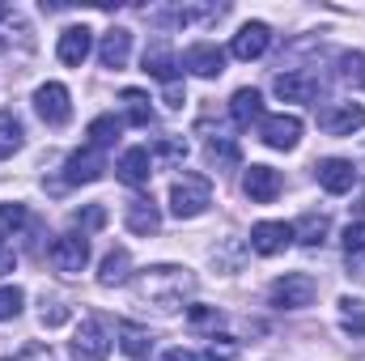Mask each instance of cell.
Masks as SVG:
<instances>
[{"instance_id": "obj_1", "label": "cell", "mask_w": 365, "mask_h": 361, "mask_svg": "<svg viewBox=\"0 0 365 361\" xmlns=\"http://www.w3.org/2000/svg\"><path fill=\"white\" fill-rule=\"evenodd\" d=\"M268 298H272V306H280V310H306L319 298V280L310 272H284V276L272 280Z\"/></svg>"}, {"instance_id": "obj_2", "label": "cell", "mask_w": 365, "mask_h": 361, "mask_svg": "<svg viewBox=\"0 0 365 361\" xmlns=\"http://www.w3.org/2000/svg\"><path fill=\"white\" fill-rule=\"evenodd\" d=\"M208 204H212V183L204 175H182L170 187V213L175 217H200Z\"/></svg>"}, {"instance_id": "obj_3", "label": "cell", "mask_w": 365, "mask_h": 361, "mask_svg": "<svg viewBox=\"0 0 365 361\" xmlns=\"http://www.w3.org/2000/svg\"><path fill=\"white\" fill-rule=\"evenodd\" d=\"M47 260H51L56 272L73 276V272H81L86 264H90V238H86V234H60V238L51 243Z\"/></svg>"}, {"instance_id": "obj_4", "label": "cell", "mask_w": 365, "mask_h": 361, "mask_svg": "<svg viewBox=\"0 0 365 361\" xmlns=\"http://www.w3.org/2000/svg\"><path fill=\"white\" fill-rule=\"evenodd\" d=\"M34 111H38V119H43V123L64 128V123L73 119V98H68V90H64L60 81H47V86H38V90H34Z\"/></svg>"}, {"instance_id": "obj_5", "label": "cell", "mask_w": 365, "mask_h": 361, "mask_svg": "<svg viewBox=\"0 0 365 361\" xmlns=\"http://www.w3.org/2000/svg\"><path fill=\"white\" fill-rule=\"evenodd\" d=\"M73 357L77 361H106L110 353V336H106V327L98 323V319H86L81 327H77V336H73Z\"/></svg>"}, {"instance_id": "obj_6", "label": "cell", "mask_w": 365, "mask_h": 361, "mask_svg": "<svg viewBox=\"0 0 365 361\" xmlns=\"http://www.w3.org/2000/svg\"><path fill=\"white\" fill-rule=\"evenodd\" d=\"M259 141L268 149H293L302 141V119L297 115H264L259 119Z\"/></svg>"}, {"instance_id": "obj_7", "label": "cell", "mask_w": 365, "mask_h": 361, "mask_svg": "<svg viewBox=\"0 0 365 361\" xmlns=\"http://www.w3.org/2000/svg\"><path fill=\"white\" fill-rule=\"evenodd\" d=\"M102 175H106V158L93 145L68 153V162H64V183H98Z\"/></svg>"}, {"instance_id": "obj_8", "label": "cell", "mask_w": 365, "mask_h": 361, "mask_svg": "<svg viewBox=\"0 0 365 361\" xmlns=\"http://www.w3.org/2000/svg\"><path fill=\"white\" fill-rule=\"evenodd\" d=\"M319 128H323L327 136H353L357 128H365V106H357V102L327 106V111L319 115Z\"/></svg>"}, {"instance_id": "obj_9", "label": "cell", "mask_w": 365, "mask_h": 361, "mask_svg": "<svg viewBox=\"0 0 365 361\" xmlns=\"http://www.w3.org/2000/svg\"><path fill=\"white\" fill-rule=\"evenodd\" d=\"M182 68L195 77H221L225 73V51L217 43H191L182 51Z\"/></svg>"}, {"instance_id": "obj_10", "label": "cell", "mask_w": 365, "mask_h": 361, "mask_svg": "<svg viewBox=\"0 0 365 361\" xmlns=\"http://www.w3.org/2000/svg\"><path fill=\"white\" fill-rule=\"evenodd\" d=\"M314 171H319V187L331 191V195H344V191H353V183H357V166H353L349 158H323Z\"/></svg>"}, {"instance_id": "obj_11", "label": "cell", "mask_w": 365, "mask_h": 361, "mask_svg": "<svg viewBox=\"0 0 365 361\" xmlns=\"http://www.w3.org/2000/svg\"><path fill=\"white\" fill-rule=\"evenodd\" d=\"M93 51V34L86 26H68L64 34H60V43H56V56H60V64H68V68H81L86 60H90Z\"/></svg>"}, {"instance_id": "obj_12", "label": "cell", "mask_w": 365, "mask_h": 361, "mask_svg": "<svg viewBox=\"0 0 365 361\" xmlns=\"http://www.w3.org/2000/svg\"><path fill=\"white\" fill-rule=\"evenodd\" d=\"M280 187H284V179H280V171H272V166H251L242 175V191L255 204H272L276 195H280Z\"/></svg>"}, {"instance_id": "obj_13", "label": "cell", "mask_w": 365, "mask_h": 361, "mask_svg": "<svg viewBox=\"0 0 365 361\" xmlns=\"http://www.w3.org/2000/svg\"><path fill=\"white\" fill-rule=\"evenodd\" d=\"M268 43H272V30H268L264 21H247V26L234 34L230 51H234L238 60H259V56L268 51Z\"/></svg>"}, {"instance_id": "obj_14", "label": "cell", "mask_w": 365, "mask_h": 361, "mask_svg": "<svg viewBox=\"0 0 365 361\" xmlns=\"http://www.w3.org/2000/svg\"><path fill=\"white\" fill-rule=\"evenodd\" d=\"M289 243H293V225H289V221H259V225L251 230V247H255L259 255H280Z\"/></svg>"}, {"instance_id": "obj_15", "label": "cell", "mask_w": 365, "mask_h": 361, "mask_svg": "<svg viewBox=\"0 0 365 361\" xmlns=\"http://www.w3.org/2000/svg\"><path fill=\"white\" fill-rule=\"evenodd\" d=\"M128 56H132V30H123V26L106 30L102 43H98V60H102V68H123Z\"/></svg>"}, {"instance_id": "obj_16", "label": "cell", "mask_w": 365, "mask_h": 361, "mask_svg": "<svg viewBox=\"0 0 365 361\" xmlns=\"http://www.w3.org/2000/svg\"><path fill=\"white\" fill-rule=\"evenodd\" d=\"M119 179L128 183V187H145L149 175H153V153L145 149V145H136V149H128L123 158H119Z\"/></svg>"}, {"instance_id": "obj_17", "label": "cell", "mask_w": 365, "mask_h": 361, "mask_svg": "<svg viewBox=\"0 0 365 361\" xmlns=\"http://www.w3.org/2000/svg\"><path fill=\"white\" fill-rule=\"evenodd\" d=\"M276 98H284V102H314L319 98V81L310 77V73H280L272 81Z\"/></svg>"}, {"instance_id": "obj_18", "label": "cell", "mask_w": 365, "mask_h": 361, "mask_svg": "<svg viewBox=\"0 0 365 361\" xmlns=\"http://www.w3.org/2000/svg\"><path fill=\"white\" fill-rule=\"evenodd\" d=\"M230 115H234V123H238V128L259 123V119H264V98H259V90L242 86V90L230 98Z\"/></svg>"}, {"instance_id": "obj_19", "label": "cell", "mask_w": 365, "mask_h": 361, "mask_svg": "<svg viewBox=\"0 0 365 361\" xmlns=\"http://www.w3.org/2000/svg\"><path fill=\"white\" fill-rule=\"evenodd\" d=\"M123 221H128V230H132V234H158L162 213H158V204H153V200H132V204H128V213H123Z\"/></svg>"}, {"instance_id": "obj_20", "label": "cell", "mask_w": 365, "mask_h": 361, "mask_svg": "<svg viewBox=\"0 0 365 361\" xmlns=\"http://www.w3.org/2000/svg\"><path fill=\"white\" fill-rule=\"evenodd\" d=\"M123 115H128V123H136V128H149L153 123V106H149V93L140 90H123Z\"/></svg>"}, {"instance_id": "obj_21", "label": "cell", "mask_w": 365, "mask_h": 361, "mask_svg": "<svg viewBox=\"0 0 365 361\" xmlns=\"http://www.w3.org/2000/svg\"><path fill=\"white\" fill-rule=\"evenodd\" d=\"M119 132H123V119H115V115H98L86 136H90L93 149H110V145L119 141Z\"/></svg>"}, {"instance_id": "obj_22", "label": "cell", "mask_w": 365, "mask_h": 361, "mask_svg": "<svg viewBox=\"0 0 365 361\" xmlns=\"http://www.w3.org/2000/svg\"><path fill=\"white\" fill-rule=\"evenodd\" d=\"M175 56H170V47H153V51H145V73L149 77H158V81H166V86H175Z\"/></svg>"}, {"instance_id": "obj_23", "label": "cell", "mask_w": 365, "mask_h": 361, "mask_svg": "<svg viewBox=\"0 0 365 361\" xmlns=\"http://www.w3.org/2000/svg\"><path fill=\"white\" fill-rule=\"evenodd\" d=\"M21 119L13 115V111H0V158H13L17 149H21Z\"/></svg>"}, {"instance_id": "obj_24", "label": "cell", "mask_w": 365, "mask_h": 361, "mask_svg": "<svg viewBox=\"0 0 365 361\" xmlns=\"http://www.w3.org/2000/svg\"><path fill=\"white\" fill-rule=\"evenodd\" d=\"M128 268H132V255H128L123 247H115V251L102 260V268H98V280H102V285H119V280H128Z\"/></svg>"}, {"instance_id": "obj_25", "label": "cell", "mask_w": 365, "mask_h": 361, "mask_svg": "<svg viewBox=\"0 0 365 361\" xmlns=\"http://www.w3.org/2000/svg\"><path fill=\"white\" fill-rule=\"evenodd\" d=\"M119 349L128 357H149L153 353V336L140 332V327H119Z\"/></svg>"}, {"instance_id": "obj_26", "label": "cell", "mask_w": 365, "mask_h": 361, "mask_svg": "<svg viewBox=\"0 0 365 361\" xmlns=\"http://www.w3.org/2000/svg\"><path fill=\"white\" fill-rule=\"evenodd\" d=\"M323 234H327V217H319V213H306V217L293 225V238H302L306 247H319Z\"/></svg>"}, {"instance_id": "obj_27", "label": "cell", "mask_w": 365, "mask_h": 361, "mask_svg": "<svg viewBox=\"0 0 365 361\" xmlns=\"http://www.w3.org/2000/svg\"><path fill=\"white\" fill-rule=\"evenodd\" d=\"M340 315H344V332L365 336V302H357V298H344V302H340Z\"/></svg>"}, {"instance_id": "obj_28", "label": "cell", "mask_w": 365, "mask_h": 361, "mask_svg": "<svg viewBox=\"0 0 365 361\" xmlns=\"http://www.w3.org/2000/svg\"><path fill=\"white\" fill-rule=\"evenodd\" d=\"M344 255H349V264H361L365 260V221H353L344 230Z\"/></svg>"}, {"instance_id": "obj_29", "label": "cell", "mask_w": 365, "mask_h": 361, "mask_svg": "<svg viewBox=\"0 0 365 361\" xmlns=\"http://www.w3.org/2000/svg\"><path fill=\"white\" fill-rule=\"evenodd\" d=\"M21 302H26V293H21L17 285H4V289H0V323H4V319H17V315H21Z\"/></svg>"}, {"instance_id": "obj_30", "label": "cell", "mask_w": 365, "mask_h": 361, "mask_svg": "<svg viewBox=\"0 0 365 361\" xmlns=\"http://www.w3.org/2000/svg\"><path fill=\"white\" fill-rule=\"evenodd\" d=\"M26 225V204H0V234H17Z\"/></svg>"}, {"instance_id": "obj_31", "label": "cell", "mask_w": 365, "mask_h": 361, "mask_svg": "<svg viewBox=\"0 0 365 361\" xmlns=\"http://www.w3.org/2000/svg\"><path fill=\"white\" fill-rule=\"evenodd\" d=\"M73 221H77L81 230H98V225H106V213H102L98 204H90V208H81V213H73Z\"/></svg>"}, {"instance_id": "obj_32", "label": "cell", "mask_w": 365, "mask_h": 361, "mask_svg": "<svg viewBox=\"0 0 365 361\" xmlns=\"http://www.w3.org/2000/svg\"><path fill=\"white\" fill-rule=\"evenodd\" d=\"M208 158L212 162H238V149L230 141H208Z\"/></svg>"}, {"instance_id": "obj_33", "label": "cell", "mask_w": 365, "mask_h": 361, "mask_svg": "<svg viewBox=\"0 0 365 361\" xmlns=\"http://www.w3.org/2000/svg\"><path fill=\"white\" fill-rule=\"evenodd\" d=\"M187 319H191L195 327H208V323H221V310H212V306H191Z\"/></svg>"}, {"instance_id": "obj_34", "label": "cell", "mask_w": 365, "mask_h": 361, "mask_svg": "<svg viewBox=\"0 0 365 361\" xmlns=\"http://www.w3.org/2000/svg\"><path fill=\"white\" fill-rule=\"evenodd\" d=\"M158 153H162V158H170V162H179V158H187V145L170 136V141H162V145H158Z\"/></svg>"}, {"instance_id": "obj_35", "label": "cell", "mask_w": 365, "mask_h": 361, "mask_svg": "<svg viewBox=\"0 0 365 361\" xmlns=\"http://www.w3.org/2000/svg\"><path fill=\"white\" fill-rule=\"evenodd\" d=\"M13 268H17V255H13V251L0 243V276H4V272H13Z\"/></svg>"}, {"instance_id": "obj_36", "label": "cell", "mask_w": 365, "mask_h": 361, "mask_svg": "<svg viewBox=\"0 0 365 361\" xmlns=\"http://www.w3.org/2000/svg\"><path fill=\"white\" fill-rule=\"evenodd\" d=\"M64 319H68V310H64V306H56V310H51V315H47V310H43V323H47V327H60V323H64Z\"/></svg>"}, {"instance_id": "obj_37", "label": "cell", "mask_w": 365, "mask_h": 361, "mask_svg": "<svg viewBox=\"0 0 365 361\" xmlns=\"http://www.w3.org/2000/svg\"><path fill=\"white\" fill-rule=\"evenodd\" d=\"M162 361H200V357H191L187 349H170V353H166V357H162Z\"/></svg>"}, {"instance_id": "obj_38", "label": "cell", "mask_w": 365, "mask_h": 361, "mask_svg": "<svg viewBox=\"0 0 365 361\" xmlns=\"http://www.w3.org/2000/svg\"><path fill=\"white\" fill-rule=\"evenodd\" d=\"M166 98H170L166 106H182V90H179V86H170V90H166Z\"/></svg>"}, {"instance_id": "obj_39", "label": "cell", "mask_w": 365, "mask_h": 361, "mask_svg": "<svg viewBox=\"0 0 365 361\" xmlns=\"http://www.w3.org/2000/svg\"><path fill=\"white\" fill-rule=\"evenodd\" d=\"M357 81H361V86H365V64H361V73H357Z\"/></svg>"}, {"instance_id": "obj_40", "label": "cell", "mask_w": 365, "mask_h": 361, "mask_svg": "<svg viewBox=\"0 0 365 361\" xmlns=\"http://www.w3.org/2000/svg\"><path fill=\"white\" fill-rule=\"evenodd\" d=\"M0 17H9V4H0Z\"/></svg>"}]
</instances>
